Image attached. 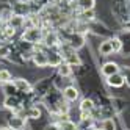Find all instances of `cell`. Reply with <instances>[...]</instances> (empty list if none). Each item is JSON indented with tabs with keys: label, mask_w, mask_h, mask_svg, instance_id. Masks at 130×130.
<instances>
[{
	"label": "cell",
	"mask_w": 130,
	"mask_h": 130,
	"mask_svg": "<svg viewBox=\"0 0 130 130\" xmlns=\"http://www.w3.org/2000/svg\"><path fill=\"white\" fill-rule=\"evenodd\" d=\"M42 38H44V33L41 30V27H30L22 35V41L30 42V44H38L42 41Z\"/></svg>",
	"instance_id": "cell-1"
},
{
	"label": "cell",
	"mask_w": 130,
	"mask_h": 130,
	"mask_svg": "<svg viewBox=\"0 0 130 130\" xmlns=\"http://www.w3.org/2000/svg\"><path fill=\"white\" fill-rule=\"evenodd\" d=\"M31 60L33 63L36 64L38 68H45V66H49V60H47V52H44V50H35L33 55H31Z\"/></svg>",
	"instance_id": "cell-2"
},
{
	"label": "cell",
	"mask_w": 130,
	"mask_h": 130,
	"mask_svg": "<svg viewBox=\"0 0 130 130\" xmlns=\"http://www.w3.org/2000/svg\"><path fill=\"white\" fill-rule=\"evenodd\" d=\"M68 45L72 49V50H78L80 47H83L85 45V36H83L82 33H72L69 36V41H68Z\"/></svg>",
	"instance_id": "cell-3"
},
{
	"label": "cell",
	"mask_w": 130,
	"mask_h": 130,
	"mask_svg": "<svg viewBox=\"0 0 130 130\" xmlns=\"http://www.w3.org/2000/svg\"><path fill=\"white\" fill-rule=\"evenodd\" d=\"M8 124H10V127L13 130H25V125H27L25 118H22L19 115H13L10 119H8Z\"/></svg>",
	"instance_id": "cell-4"
},
{
	"label": "cell",
	"mask_w": 130,
	"mask_h": 130,
	"mask_svg": "<svg viewBox=\"0 0 130 130\" xmlns=\"http://www.w3.org/2000/svg\"><path fill=\"white\" fill-rule=\"evenodd\" d=\"M42 42H44L45 47H57L60 44V38H58V35L55 31H47L44 35V38H42Z\"/></svg>",
	"instance_id": "cell-5"
},
{
	"label": "cell",
	"mask_w": 130,
	"mask_h": 130,
	"mask_svg": "<svg viewBox=\"0 0 130 130\" xmlns=\"http://www.w3.org/2000/svg\"><path fill=\"white\" fill-rule=\"evenodd\" d=\"M78 94L80 92H78V89L75 86H66L64 91H63V97H64L66 102H75L78 99Z\"/></svg>",
	"instance_id": "cell-6"
},
{
	"label": "cell",
	"mask_w": 130,
	"mask_h": 130,
	"mask_svg": "<svg viewBox=\"0 0 130 130\" xmlns=\"http://www.w3.org/2000/svg\"><path fill=\"white\" fill-rule=\"evenodd\" d=\"M108 80V85L110 86H113V88H121L125 83V77L122 75L121 72H118V74H113V75H110V77H107Z\"/></svg>",
	"instance_id": "cell-7"
},
{
	"label": "cell",
	"mask_w": 130,
	"mask_h": 130,
	"mask_svg": "<svg viewBox=\"0 0 130 130\" xmlns=\"http://www.w3.org/2000/svg\"><path fill=\"white\" fill-rule=\"evenodd\" d=\"M102 75H105V77H110V75H113V74H118L119 72V66L115 63V61H108L105 63L104 66H102Z\"/></svg>",
	"instance_id": "cell-8"
},
{
	"label": "cell",
	"mask_w": 130,
	"mask_h": 130,
	"mask_svg": "<svg viewBox=\"0 0 130 130\" xmlns=\"http://www.w3.org/2000/svg\"><path fill=\"white\" fill-rule=\"evenodd\" d=\"M8 25H10L11 28H14V30H19V28H22V27L25 25V17L19 16V14H13L11 19L8 21Z\"/></svg>",
	"instance_id": "cell-9"
},
{
	"label": "cell",
	"mask_w": 130,
	"mask_h": 130,
	"mask_svg": "<svg viewBox=\"0 0 130 130\" xmlns=\"http://www.w3.org/2000/svg\"><path fill=\"white\" fill-rule=\"evenodd\" d=\"M47 60H49V66L58 68L60 64L63 63V55L61 53H57V52H49L47 53Z\"/></svg>",
	"instance_id": "cell-10"
},
{
	"label": "cell",
	"mask_w": 130,
	"mask_h": 130,
	"mask_svg": "<svg viewBox=\"0 0 130 130\" xmlns=\"http://www.w3.org/2000/svg\"><path fill=\"white\" fill-rule=\"evenodd\" d=\"M13 85L16 86L17 91H22V92H30L31 91V85L25 78H16Z\"/></svg>",
	"instance_id": "cell-11"
},
{
	"label": "cell",
	"mask_w": 130,
	"mask_h": 130,
	"mask_svg": "<svg viewBox=\"0 0 130 130\" xmlns=\"http://www.w3.org/2000/svg\"><path fill=\"white\" fill-rule=\"evenodd\" d=\"M99 53L102 55V57H108V55L115 53V52H113V47H111L110 39H108V41H104V42H100V45H99Z\"/></svg>",
	"instance_id": "cell-12"
},
{
	"label": "cell",
	"mask_w": 130,
	"mask_h": 130,
	"mask_svg": "<svg viewBox=\"0 0 130 130\" xmlns=\"http://www.w3.org/2000/svg\"><path fill=\"white\" fill-rule=\"evenodd\" d=\"M77 6L82 11H88V10H94L96 6V0H77Z\"/></svg>",
	"instance_id": "cell-13"
},
{
	"label": "cell",
	"mask_w": 130,
	"mask_h": 130,
	"mask_svg": "<svg viewBox=\"0 0 130 130\" xmlns=\"http://www.w3.org/2000/svg\"><path fill=\"white\" fill-rule=\"evenodd\" d=\"M58 74L61 77H71L72 75V66H69L68 63H61L58 66Z\"/></svg>",
	"instance_id": "cell-14"
},
{
	"label": "cell",
	"mask_w": 130,
	"mask_h": 130,
	"mask_svg": "<svg viewBox=\"0 0 130 130\" xmlns=\"http://www.w3.org/2000/svg\"><path fill=\"white\" fill-rule=\"evenodd\" d=\"M80 19L85 22V24H88V22H91V21H94L96 19V13H94V10H88V11H82V14H80Z\"/></svg>",
	"instance_id": "cell-15"
},
{
	"label": "cell",
	"mask_w": 130,
	"mask_h": 130,
	"mask_svg": "<svg viewBox=\"0 0 130 130\" xmlns=\"http://www.w3.org/2000/svg\"><path fill=\"white\" fill-rule=\"evenodd\" d=\"M80 110H82V111H88V113H91V111L94 110V102H92L91 99H83L82 104H80Z\"/></svg>",
	"instance_id": "cell-16"
},
{
	"label": "cell",
	"mask_w": 130,
	"mask_h": 130,
	"mask_svg": "<svg viewBox=\"0 0 130 130\" xmlns=\"http://www.w3.org/2000/svg\"><path fill=\"white\" fill-rule=\"evenodd\" d=\"M102 128L104 130H116V122L111 118H107L102 121Z\"/></svg>",
	"instance_id": "cell-17"
},
{
	"label": "cell",
	"mask_w": 130,
	"mask_h": 130,
	"mask_svg": "<svg viewBox=\"0 0 130 130\" xmlns=\"http://www.w3.org/2000/svg\"><path fill=\"white\" fill-rule=\"evenodd\" d=\"M110 42H111V47H113V52H121L122 50V42H121V39L119 38H111L110 39Z\"/></svg>",
	"instance_id": "cell-18"
},
{
	"label": "cell",
	"mask_w": 130,
	"mask_h": 130,
	"mask_svg": "<svg viewBox=\"0 0 130 130\" xmlns=\"http://www.w3.org/2000/svg\"><path fill=\"white\" fill-rule=\"evenodd\" d=\"M27 116L31 118V119H39L41 118V110L38 107H33V108H30L28 111H27Z\"/></svg>",
	"instance_id": "cell-19"
},
{
	"label": "cell",
	"mask_w": 130,
	"mask_h": 130,
	"mask_svg": "<svg viewBox=\"0 0 130 130\" xmlns=\"http://www.w3.org/2000/svg\"><path fill=\"white\" fill-rule=\"evenodd\" d=\"M10 82H11V74H10V71L2 69V71H0V83H10Z\"/></svg>",
	"instance_id": "cell-20"
},
{
	"label": "cell",
	"mask_w": 130,
	"mask_h": 130,
	"mask_svg": "<svg viewBox=\"0 0 130 130\" xmlns=\"http://www.w3.org/2000/svg\"><path fill=\"white\" fill-rule=\"evenodd\" d=\"M5 105H6V108H17L19 107V100L13 99L11 96H8V99L5 100Z\"/></svg>",
	"instance_id": "cell-21"
},
{
	"label": "cell",
	"mask_w": 130,
	"mask_h": 130,
	"mask_svg": "<svg viewBox=\"0 0 130 130\" xmlns=\"http://www.w3.org/2000/svg\"><path fill=\"white\" fill-rule=\"evenodd\" d=\"M11 55V50L8 45H0V58H8Z\"/></svg>",
	"instance_id": "cell-22"
},
{
	"label": "cell",
	"mask_w": 130,
	"mask_h": 130,
	"mask_svg": "<svg viewBox=\"0 0 130 130\" xmlns=\"http://www.w3.org/2000/svg\"><path fill=\"white\" fill-rule=\"evenodd\" d=\"M16 91H17V89H16V86L13 85L11 82H10V83H5V92H6L8 96H13Z\"/></svg>",
	"instance_id": "cell-23"
},
{
	"label": "cell",
	"mask_w": 130,
	"mask_h": 130,
	"mask_svg": "<svg viewBox=\"0 0 130 130\" xmlns=\"http://www.w3.org/2000/svg\"><path fill=\"white\" fill-rule=\"evenodd\" d=\"M44 130H61V127H60V124H49Z\"/></svg>",
	"instance_id": "cell-24"
},
{
	"label": "cell",
	"mask_w": 130,
	"mask_h": 130,
	"mask_svg": "<svg viewBox=\"0 0 130 130\" xmlns=\"http://www.w3.org/2000/svg\"><path fill=\"white\" fill-rule=\"evenodd\" d=\"M124 31H130V22H127V24H124Z\"/></svg>",
	"instance_id": "cell-25"
},
{
	"label": "cell",
	"mask_w": 130,
	"mask_h": 130,
	"mask_svg": "<svg viewBox=\"0 0 130 130\" xmlns=\"http://www.w3.org/2000/svg\"><path fill=\"white\" fill-rule=\"evenodd\" d=\"M0 130H13V128H11V127H2Z\"/></svg>",
	"instance_id": "cell-26"
},
{
	"label": "cell",
	"mask_w": 130,
	"mask_h": 130,
	"mask_svg": "<svg viewBox=\"0 0 130 130\" xmlns=\"http://www.w3.org/2000/svg\"><path fill=\"white\" fill-rule=\"evenodd\" d=\"M68 2H77V0H68Z\"/></svg>",
	"instance_id": "cell-27"
},
{
	"label": "cell",
	"mask_w": 130,
	"mask_h": 130,
	"mask_svg": "<svg viewBox=\"0 0 130 130\" xmlns=\"http://www.w3.org/2000/svg\"><path fill=\"white\" fill-rule=\"evenodd\" d=\"M96 130H104V128H102V127H100V128H96Z\"/></svg>",
	"instance_id": "cell-28"
}]
</instances>
